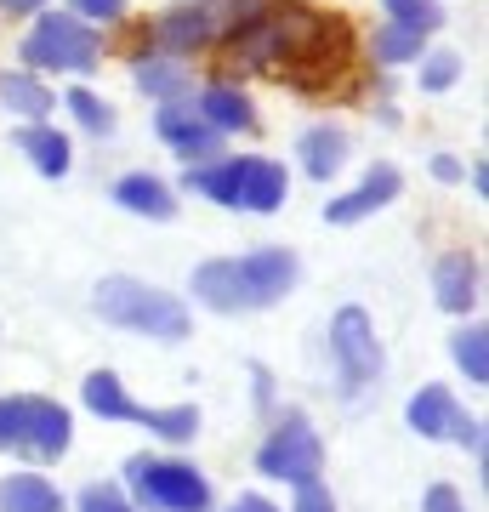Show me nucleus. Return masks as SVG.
Returning a JSON list of instances; mask_svg holds the SVG:
<instances>
[{"mask_svg": "<svg viewBox=\"0 0 489 512\" xmlns=\"http://www.w3.org/2000/svg\"><path fill=\"white\" fill-rule=\"evenodd\" d=\"M0 512H63V495L40 473H12L0 484Z\"/></svg>", "mask_w": 489, "mask_h": 512, "instance_id": "2eb2a0df", "label": "nucleus"}, {"mask_svg": "<svg viewBox=\"0 0 489 512\" xmlns=\"http://www.w3.org/2000/svg\"><path fill=\"white\" fill-rule=\"evenodd\" d=\"M296 512H336V501H330L325 490H319V478H313V484H296Z\"/></svg>", "mask_w": 489, "mask_h": 512, "instance_id": "2f4dec72", "label": "nucleus"}, {"mask_svg": "<svg viewBox=\"0 0 489 512\" xmlns=\"http://www.w3.org/2000/svg\"><path fill=\"white\" fill-rule=\"evenodd\" d=\"M455 416H461V410H455V399L444 387H421L416 399H410V427H416L421 439H444L455 427Z\"/></svg>", "mask_w": 489, "mask_h": 512, "instance_id": "f3484780", "label": "nucleus"}, {"mask_svg": "<svg viewBox=\"0 0 489 512\" xmlns=\"http://www.w3.org/2000/svg\"><path fill=\"white\" fill-rule=\"evenodd\" d=\"M154 131H160V137H165L171 148H177V154H182L188 165L211 160V154L222 148V131L211 126V120H205V114L194 109V103H182V97H171V103H165V109L154 114Z\"/></svg>", "mask_w": 489, "mask_h": 512, "instance_id": "9b49d317", "label": "nucleus"}, {"mask_svg": "<svg viewBox=\"0 0 489 512\" xmlns=\"http://www.w3.org/2000/svg\"><path fill=\"white\" fill-rule=\"evenodd\" d=\"M387 18L393 23H410V29H438L444 23V12H438V0H387Z\"/></svg>", "mask_w": 489, "mask_h": 512, "instance_id": "a878e982", "label": "nucleus"}, {"mask_svg": "<svg viewBox=\"0 0 489 512\" xmlns=\"http://www.w3.org/2000/svg\"><path fill=\"white\" fill-rule=\"evenodd\" d=\"M188 188H200L205 200L228 205V211H279L290 194L285 165L273 160H217V165H188Z\"/></svg>", "mask_w": 489, "mask_h": 512, "instance_id": "7ed1b4c3", "label": "nucleus"}, {"mask_svg": "<svg viewBox=\"0 0 489 512\" xmlns=\"http://www.w3.org/2000/svg\"><path fill=\"white\" fill-rule=\"evenodd\" d=\"M330 353H336V370H342V399H359V393L376 387L381 348H376V330H370L364 308L336 313V325H330Z\"/></svg>", "mask_w": 489, "mask_h": 512, "instance_id": "9d476101", "label": "nucleus"}, {"mask_svg": "<svg viewBox=\"0 0 489 512\" xmlns=\"http://www.w3.org/2000/svg\"><path fill=\"white\" fill-rule=\"evenodd\" d=\"M0 103L23 120H46L52 114V92L40 86L35 74H0Z\"/></svg>", "mask_w": 489, "mask_h": 512, "instance_id": "aec40b11", "label": "nucleus"}, {"mask_svg": "<svg viewBox=\"0 0 489 512\" xmlns=\"http://www.w3.org/2000/svg\"><path fill=\"white\" fill-rule=\"evenodd\" d=\"M268 6L273 0H182V6H171L154 23V40H160L165 52H200L211 40L245 29L251 18H262Z\"/></svg>", "mask_w": 489, "mask_h": 512, "instance_id": "39448f33", "label": "nucleus"}, {"mask_svg": "<svg viewBox=\"0 0 489 512\" xmlns=\"http://www.w3.org/2000/svg\"><path fill=\"white\" fill-rule=\"evenodd\" d=\"M290 285H296V256L285 245H268V251L251 256H222V262H205L194 268V296L217 313H256L285 302Z\"/></svg>", "mask_w": 489, "mask_h": 512, "instance_id": "f03ea898", "label": "nucleus"}, {"mask_svg": "<svg viewBox=\"0 0 489 512\" xmlns=\"http://www.w3.org/2000/svg\"><path fill=\"white\" fill-rule=\"evenodd\" d=\"M74 6H80V18H103V23H114L126 12V0H74Z\"/></svg>", "mask_w": 489, "mask_h": 512, "instance_id": "473e14b6", "label": "nucleus"}, {"mask_svg": "<svg viewBox=\"0 0 489 512\" xmlns=\"http://www.w3.org/2000/svg\"><path fill=\"white\" fill-rule=\"evenodd\" d=\"M46 0H0V12H12V18H23V12H40Z\"/></svg>", "mask_w": 489, "mask_h": 512, "instance_id": "c9c22d12", "label": "nucleus"}, {"mask_svg": "<svg viewBox=\"0 0 489 512\" xmlns=\"http://www.w3.org/2000/svg\"><path fill=\"white\" fill-rule=\"evenodd\" d=\"M18 148L35 160L40 177H63V171H69V137H63V131H52V126H40V120L18 131Z\"/></svg>", "mask_w": 489, "mask_h": 512, "instance_id": "dca6fc26", "label": "nucleus"}, {"mask_svg": "<svg viewBox=\"0 0 489 512\" xmlns=\"http://www.w3.org/2000/svg\"><path fill=\"white\" fill-rule=\"evenodd\" d=\"M97 313L120 330H143L160 342H182L188 336V308L171 291H154L143 279H103L97 285Z\"/></svg>", "mask_w": 489, "mask_h": 512, "instance_id": "20e7f679", "label": "nucleus"}, {"mask_svg": "<svg viewBox=\"0 0 489 512\" xmlns=\"http://www.w3.org/2000/svg\"><path fill=\"white\" fill-rule=\"evenodd\" d=\"M74 439V421L52 399H0V450L29 461H57Z\"/></svg>", "mask_w": 489, "mask_h": 512, "instance_id": "423d86ee", "label": "nucleus"}, {"mask_svg": "<svg viewBox=\"0 0 489 512\" xmlns=\"http://www.w3.org/2000/svg\"><path fill=\"white\" fill-rule=\"evenodd\" d=\"M228 512H279V507H273V501H262V495H239Z\"/></svg>", "mask_w": 489, "mask_h": 512, "instance_id": "f704fd0d", "label": "nucleus"}, {"mask_svg": "<svg viewBox=\"0 0 489 512\" xmlns=\"http://www.w3.org/2000/svg\"><path fill=\"white\" fill-rule=\"evenodd\" d=\"M200 114L217 131H251L256 126V114H251V103H245V92H234V86H211V92L200 97Z\"/></svg>", "mask_w": 489, "mask_h": 512, "instance_id": "6ab92c4d", "label": "nucleus"}, {"mask_svg": "<svg viewBox=\"0 0 489 512\" xmlns=\"http://www.w3.org/2000/svg\"><path fill=\"white\" fill-rule=\"evenodd\" d=\"M80 512H131V507L120 501V490H109V484H86V490H80Z\"/></svg>", "mask_w": 489, "mask_h": 512, "instance_id": "c85d7f7f", "label": "nucleus"}, {"mask_svg": "<svg viewBox=\"0 0 489 512\" xmlns=\"http://www.w3.org/2000/svg\"><path fill=\"white\" fill-rule=\"evenodd\" d=\"M228 52L245 69H290L302 86H319L325 74L347 63V29L319 12H302V6H268L262 18L234 29Z\"/></svg>", "mask_w": 489, "mask_h": 512, "instance_id": "f257e3e1", "label": "nucleus"}, {"mask_svg": "<svg viewBox=\"0 0 489 512\" xmlns=\"http://www.w3.org/2000/svg\"><path fill=\"white\" fill-rule=\"evenodd\" d=\"M433 291H438V308H450V313H472V308H478V262H472L467 251L438 256Z\"/></svg>", "mask_w": 489, "mask_h": 512, "instance_id": "ddd939ff", "label": "nucleus"}, {"mask_svg": "<svg viewBox=\"0 0 489 512\" xmlns=\"http://www.w3.org/2000/svg\"><path fill=\"white\" fill-rule=\"evenodd\" d=\"M296 154H302V165H308V177H330V171H342V160H347V131L313 126Z\"/></svg>", "mask_w": 489, "mask_h": 512, "instance_id": "a211bd4d", "label": "nucleus"}, {"mask_svg": "<svg viewBox=\"0 0 489 512\" xmlns=\"http://www.w3.org/2000/svg\"><path fill=\"white\" fill-rule=\"evenodd\" d=\"M114 200L126 205V211H137V217H177V200H171V188L160 183V177H148V171H131V177H120L114 183Z\"/></svg>", "mask_w": 489, "mask_h": 512, "instance_id": "4468645a", "label": "nucleus"}, {"mask_svg": "<svg viewBox=\"0 0 489 512\" xmlns=\"http://www.w3.org/2000/svg\"><path fill=\"white\" fill-rule=\"evenodd\" d=\"M97 57H103V40L97 29L80 18H40L35 35L23 40V63L29 69H69V74H91L97 69Z\"/></svg>", "mask_w": 489, "mask_h": 512, "instance_id": "6e6552de", "label": "nucleus"}, {"mask_svg": "<svg viewBox=\"0 0 489 512\" xmlns=\"http://www.w3.org/2000/svg\"><path fill=\"white\" fill-rule=\"evenodd\" d=\"M450 348H455V365L467 370V382H472V387H484V382H489V336H484V330H478V325L461 330Z\"/></svg>", "mask_w": 489, "mask_h": 512, "instance_id": "393cba45", "label": "nucleus"}, {"mask_svg": "<svg viewBox=\"0 0 489 512\" xmlns=\"http://www.w3.org/2000/svg\"><path fill=\"white\" fill-rule=\"evenodd\" d=\"M399 200V171L393 165H370V177H364L353 194H342V200L325 205V222H336V228H347V222L370 217V211H381V205Z\"/></svg>", "mask_w": 489, "mask_h": 512, "instance_id": "f8f14e48", "label": "nucleus"}, {"mask_svg": "<svg viewBox=\"0 0 489 512\" xmlns=\"http://www.w3.org/2000/svg\"><path fill=\"white\" fill-rule=\"evenodd\" d=\"M131 421H143L148 433H160L171 444H188L200 433V410L194 404H171V410H131Z\"/></svg>", "mask_w": 489, "mask_h": 512, "instance_id": "412c9836", "label": "nucleus"}, {"mask_svg": "<svg viewBox=\"0 0 489 512\" xmlns=\"http://www.w3.org/2000/svg\"><path fill=\"white\" fill-rule=\"evenodd\" d=\"M69 109H74V120L86 131H97V137H109L114 131V109L103 103V97H91V92H69Z\"/></svg>", "mask_w": 489, "mask_h": 512, "instance_id": "bb28decb", "label": "nucleus"}, {"mask_svg": "<svg viewBox=\"0 0 489 512\" xmlns=\"http://www.w3.org/2000/svg\"><path fill=\"white\" fill-rule=\"evenodd\" d=\"M410 57H421V29L387 18L376 29V63H410Z\"/></svg>", "mask_w": 489, "mask_h": 512, "instance_id": "b1692460", "label": "nucleus"}, {"mask_svg": "<svg viewBox=\"0 0 489 512\" xmlns=\"http://www.w3.org/2000/svg\"><path fill=\"white\" fill-rule=\"evenodd\" d=\"M421 512H467V501H461L450 484H433V490H427V501H421Z\"/></svg>", "mask_w": 489, "mask_h": 512, "instance_id": "7c9ffc66", "label": "nucleus"}, {"mask_svg": "<svg viewBox=\"0 0 489 512\" xmlns=\"http://www.w3.org/2000/svg\"><path fill=\"white\" fill-rule=\"evenodd\" d=\"M455 439L467 444L472 450V461H478V467H484V421H472V416H455V427H450Z\"/></svg>", "mask_w": 489, "mask_h": 512, "instance_id": "c756f323", "label": "nucleus"}, {"mask_svg": "<svg viewBox=\"0 0 489 512\" xmlns=\"http://www.w3.org/2000/svg\"><path fill=\"white\" fill-rule=\"evenodd\" d=\"M86 404L97 410V416H109V421H131V410H137V404L126 399V387H120L114 370H91L86 376Z\"/></svg>", "mask_w": 489, "mask_h": 512, "instance_id": "5701e85b", "label": "nucleus"}, {"mask_svg": "<svg viewBox=\"0 0 489 512\" xmlns=\"http://www.w3.org/2000/svg\"><path fill=\"white\" fill-rule=\"evenodd\" d=\"M433 177H438V183H455V177H461V160L438 154V160H433Z\"/></svg>", "mask_w": 489, "mask_h": 512, "instance_id": "72a5a7b5", "label": "nucleus"}, {"mask_svg": "<svg viewBox=\"0 0 489 512\" xmlns=\"http://www.w3.org/2000/svg\"><path fill=\"white\" fill-rule=\"evenodd\" d=\"M325 467V450H319V433L308 427V416L290 410L279 427L268 433V444L256 450V473L268 478H285V484H313Z\"/></svg>", "mask_w": 489, "mask_h": 512, "instance_id": "1a4fd4ad", "label": "nucleus"}, {"mask_svg": "<svg viewBox=\"0 0 489 512\" xmlns=\"http://www.w3.org/2000/svg\"><path fill=\"white\" fill-rule=\"evenodd\" d=\"M137 86L171 103V97L188 92V69H182L177 57H137Z\"/></svg>", "mask_w": 489, "mask_h": 512, "instance_id": "4be33fe9", "label": "nucleus"}, {"mask_svg": "<svg viewBox=\"0 0 489 512\" xmlns=\"http://www.w3.org/2000/svg\"><path fill=\"white\" fill-rule=\"evenodd\" d=\"M455 74H461V57L433 52L427 57V69H421V86H427V92H444V86H455Z\"/></svg>", "mask_w": 489, "mask_h": 512, "instance_id": "cd10ccee", "label": "nucleus"}, {"mask_svg": "<svg viewBox=\"0 0 489 512\" xmlns=\"http://www.w3.org/2000/svg\"><path fill=\"white\" fill-rule=\"evenodd\" d=\"M126 484L137 490L143 507H160V512H205L211 507V484H205L188 461L131 456L126 461Z\"/></svg>", "mask_w": 489, "mask_h": 512, "instance_id": "0eeeda50", "label": "nucleus"}]
</instances>
